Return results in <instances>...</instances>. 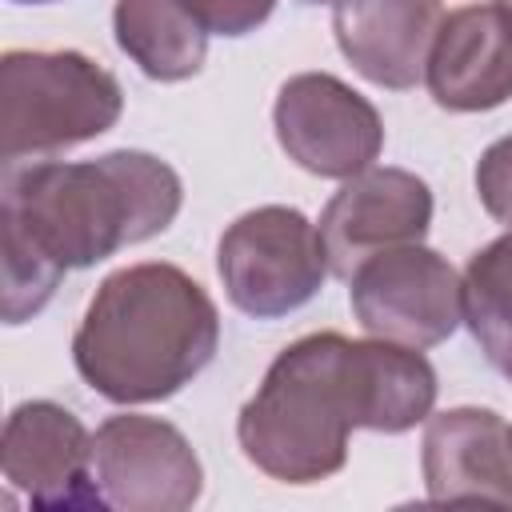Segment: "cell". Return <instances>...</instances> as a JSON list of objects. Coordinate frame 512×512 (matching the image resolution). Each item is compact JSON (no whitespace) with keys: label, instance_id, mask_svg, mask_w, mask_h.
Returning a JSON list of instances; mask_svg holds the SVG:
<instances>
[{"label":"cell","instance_id":"obj_1","mask_svg":"<svg viewBox=\"0 0 512 512\" xmlns=\"http://www.w3.org/2000/svg\"><path fill=\"white\" fill-rule=\"evenodd\" d=\"M436 408V368L420 348L308 332L264 372L236 416L248 464L280 484H320L348 464V436H400Z\"/></svg>","mask_w":512,"mask_h":512},{"label":"cell","instance_id":"obj_2","mask_svg":"<svg viewBox=\"0 0 512 512\" xmlns=\"http://www.w3.org/2000/svg\"><path fill=\"white\" fill-rule=\"evenodd\" d=\"M216 348L212 296L184 268L144 260L100 280L72 336V364L112 404H156L188 388Z\"/></svg>","mask_w":512,"mask_h":512},{"label":"cell","instance_id":"obj_3","mask_svg":"<svg viewBox=\"0 0 512 512\" xmlns=\"http://www.w3.org/2000/svg\"><path fill=\"white\" fill-rule=\"evenodd\" d=\"M184 184L152 152L116 148L96 160L4 164L0 220L20 228L64 272L92 268L172 228Z\"/></svg>","mask_w":512,"mask_h":512},{"label":"cell","instance_id":"obj_4","mask_svg":"<svg viewBox=\"0 0 512 512\" xmlns=\"http://www.w3.org/2000/svg\"><path fill=\"white\" fill-rule=\"evenodd\" d=\"M124 112L120 80L84 52L0 56V156L20 164L104 136Z\"/></svg>","mask_w":512,"mask_h":512},{"label":"cell","instance_id":"obj_5","mask_svg":"<svg viewBox=\"0 0 512 512\" xmlns=\"http://www.w3.org/2000/svg\"><path fill=\"white\" fill-rule=\"evenodd\" d=\"M216 272L236 312L280 320L300 312L328 280L320 228L288 204H260L236 216L216 244Z\"/></svg>","mask_w":512,"mask_h":512},{"label":"cell","instance_id":"obj_6","mask_svg":"<svg viewBox=\"0 0 512 512\" xmlns=\"http://www.w3.org/2000/svg\"><path fill=\"white\" fill-rule=\"evenodd\" d=\"M348 300L368 336L432 348L464 324L460 272L424 244H400L368 256L348 276Z\"/></svg>","mask_w":512,"mask_h":512},{"label":"cell","instance_id":"obj_7","mask_svg":"<svg viewBox=\"0 0 512 512\" xmlns=\"http://www.w3.org/2000/svg\"><path fill=\"white\" fill-rule=\"evenodd\" d=\"M92 484L100 508L184 512L204 492V468L176 424L120 412L92 432Z\"/></svg>","mask_w":512,"mask_h":512},{"label":"cell","instance_id":"obj_8","mask_svg":"<svg viewBox=\"0 0 512 512\" xmlns=\"http://www.w3.org/2000/svg\"><path fill=\"white\" fill-rule=\"evenodd\" d=\"M272 128L284 156L324 180H352L384 148V120L372 100L332 72H296L280 84Z\"/></svg>","mask_w":512,"mask_h":512},{"label":"cell","instance_id":"obj_9","mask_svg":"<svg viewBox=\"0 0 512 512\" xmlns=\"http://www.w3.org/2000/svg\"><path fill=\"white\" fill-rule=\"evenodd\" d=\"M0 468L8 488L24 492L32 508H100L92 484V432L56 400H24L12 408L0 436Z\"/></svg>","mask_w":512,"mask_h":512},{"label":"cell","instance_id":"obj_10","mask_svg":"<svg viewBox=\"0 0 512 512\" xmlns=\"http://www.w3.org/2000/svg\"><path fill=\"white\" fill-rule=\"evenodd\" d=\"M432 224V188L408 168H364L324 204L320 240L332 276L348 280L368 256L420 244Z\"/></svg>","mask_w":512,"mask_h":512},{"label":"cell","instance_id":"obj_11","mask_svg":"<svg viewBox=\"0 0 512 512\" xmlns=\"http://www.w3.org/2000/svg\"><path fill=\"white\" fill-rule=\"evenodd\" d=\"M420 468L432 504L512 508V420L476 404L432 412Z\"/></svg>","mask_w":512,"mask_h":512},{"label":"cell","instance_id":"obj_12","mask_svg":"<svg viewBox=\"0 0 512 512\" xmlns=\"http://www.w3.org/2000/svg\"><path fill=\"white\" fill-rule=\"evenodd\" d=\"M424 84L448 112H488L512 96V20L492 4H464L440 20Z\"/></svg>","mask_w":512,"mask_h":512},{"label":"cell","instance_id":"obj_13","mask_svg":"<svg viewBox=\"0 0 512 512\" xmlns=\"http://www.w3.org/2000/svg\"><path fill=\"white\" fill-rule=\"evenodd\" d=\"M444 0H336L332 32L344 60L376 88L408 92L424 80Z\"/></svg>","mask_w":512,"mask_h":512},{"label":"cell","instance_id":"obj_14","mask_svg":"<svg viewBox=\"0 0 512 512\" xmlns=\"http://www.w3.org/2000/svg\"><path fill=\"white\" fill-rule=\"evenodd\" d=\"M112 32L120 52L160 84L196 76L208 56V32L180 0H116Z\"/></svg>","mask_w":512,"mask_h":512},{"label":"cell","instance_id":"obj_15","mask_svg":"<svg viewBox=\"0 0 512 512\" xmlns=\"http://www.w3.org/2000/svg\"><path fill=\"white\" fill-rule=\"evenodd\" d=\"M464 324L488 364L512 380V228L472 252L464 276Z\"/></svg>","mask_w":512,"mask_h":512},{"label":"cell","instance_id":"obj_16","mask_svg":"<svg viewBox=\"0 0 512 512\" xmlns=\"http://www.w3.org/2000/svg\"><path fill=\"white\" fill-rule=\"evenodd\" d=\"M64 268L48 260L20 228L0 220V316L4 324H24L44 312L56 296Z\"/></svg>","mask_w":512,"mask_h":512},{"label":"cell","instance_id":"obj_17","mask_svg":"<svg viewBox=\"0 0 512 512\" xmlns=\"http://www.w3.org/2000/svg\"><path fill=\"white\" fill-rule=\"evenodd\" d=\"M472 180H476V196H480L484 212L512 228V132L492 140L480 152Z\"/></svg>","mask_w":512,"mask_h":512},{"label":"cell","instance_id":"obj_18","mask_svg":"<svg viewBox=\"0 0 512 512\" xmlns=\"http://www.w3.org/2000/svg\"><path fill=\"white\" fill-rule=\"evenodd\" d=\"M180 4L204 24L208 36H228V40L256 32L276 8V0H180Z\"/></svg>","mask_w":512,"mask_h":512},{"label":"cell","instance_id":"obj_19","mask_svg":"<svg viewBox=\"0 0 512 512\" xmlns=\"http://www.w3.org/2000/svg\"><path fill=\"white\" fill-rule=\"evenodd\" d=\"M496 4H500V8L508 12V20H512V0H496Z\"/></svg>","mask_w":512,"mask_h":512},{"label":"cell","instance_id":"obj_20","mask_svg":"<svg viewBox=\"0 0 512 512\" xmlns=\"http://www.w3.org/2000/svg\"><path fill=\"white\" fill-rule=\"evenodd\" d=\"M12 4H56V0H12Z\"/></svg>","mask_w":512,"mask_h":512},{"label":"cell","instance_id":"obj_21","mask_svg":"<svg viewBox=\"0 0 512 512\" xmlns=\"http://www.w3.org/2000/svg\"><path fill=\"white\" fill-rule=\"evenodd\" d=\"M300 4H336V0H300Z\"/></svg>","mask_w":512,"mask_h":512}]
</instances>
